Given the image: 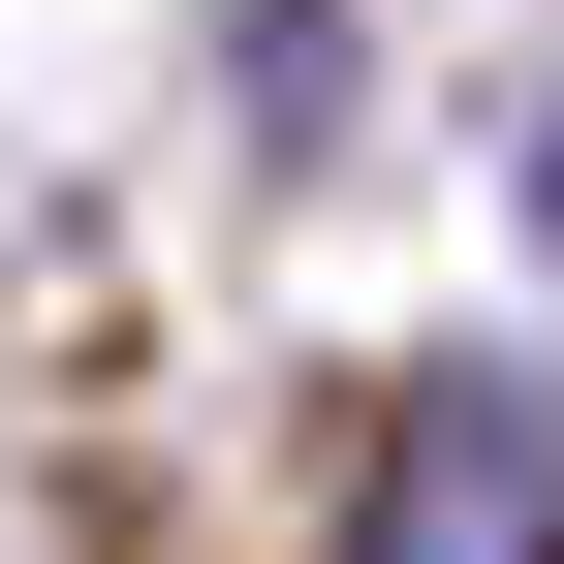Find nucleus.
Masks as SVG:
<instances>
[{"label": "nucleus", "mask_w": 564, "mask_h": 564, "mask_svg": "<svg viewBox=\"0 0 564 564\" xmlns=\"http://www.w3.org/2000/svg\"><path fill=\"white\" fill-rule=\"evenodd\" d=\"M345 564H564V408L533 377H440L377 440V502H345Z\"/></svg>", "instance_id": "nucleus-1"}]
</instances>
